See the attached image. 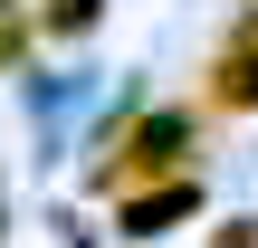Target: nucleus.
I'll return each mask as SVG.
<instances>
[{"label":"nucleus","instance_id":"obj_3","mask_svg":"<svg viewBox=\"0 0 258 248\" xmlns=\"http://www.w3.org/2000/svg\"><path fill=\"white\" fill-rule=\"evenodd\" d=\"M19 48H29V19H19V10H10V0H0V67H10V57H19Z\"/></svg>","mask_w":258,"mask_h":248},{"label":"nucleus","instance_id":"obj_4","mask_svg":"<svg viewBox=\"0 0 258 248\" xmlns=\"http://www.w3.org/2000/svg\"><path fill=\"white\" fill-rule=\"evenodd\" d=\"M96 19V0H48V29H86Z\"/></svg>","mask_w":258,"mask_h":248},{"label":"nucleus","instance_id":"obj_1","mask_svg":"<svg viewBox=\"0 0 258 248\" xmlns=\"http://www.w3.org/2000/svg\"><path fill=\"white\" fill-rule=\"evenodd\" d=\"M172 153H182V124H172V115H153V124H134V134H124V143H115V162H105V172H96V182H105V191H124V182H134V172H144V162H153V172H163V162H172Z\"/></svg>","mask_w":258,"mask_h":248},{"label":"nucleus","instance_id":"obj_2","mask_svg":"<svg viewBox=\"0 0 258 248\" xmlns=\"http://www.w3.org/2000/svg\"><path fill=\"white\" fill-rule=\"evenodd\" d=\"M211 96H220V105H258V48H239V57L220 48V67H211Z\"/></svg>","mask_w":258,"mask_h":248}]
</instances>
